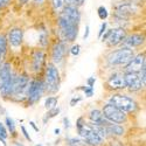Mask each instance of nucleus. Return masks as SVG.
Returning a JSON list of instances; mask_svg holds the SVG:
<instances>
[{
    "label": "nucleus",
    "instance_id": "79ce46f5",
    "mask_svg": "<svg viewBox=\"0 0 146 146\" xmlns=\"http://www.w3.org/2000/svg\"><path fill=\"white\" fill-rule=\"evenodd\" d=\"M29 124L32 125V127H33V129H34V130H35L36 132H39V127H38V126H36V125H35V123H34V121H31V123H29Z\"/></svg>",
    "mask_w": 146,
    "mask_h": 146
},
{
    "label": "nucleus",
    "instance_id": "f704fd0d",
    "mask_svg": "<svg viewBox=\"0 0 146 146\" xmlns=\"http://www.w3.org/2000/svg\"><path fill=\"white\" fill-rule=\"evenodd\" d=\"M84 124V120H83V118L81 117V118H78L77 119V121H76V126H77V129H80L82 125Z\"/></svg>",
    "mask_w": 146,
    "mask_h": 146
},
{
    "label": "nucleus",
    "instance_id": "c85d7f7f",
    "mask_svg": "<svg viewBox=\"0 0 146 146\" xmlns=\"http://www.w3.org/2000/svg\"><path fill=\"white\" fill-rule=\"evenodd\" d=\"M58 112H60V109H58V108H54V109H52V110L48 111V113H47V116H46L44 120H46L47 118H48V119H50V118L55 117V116H56Z\"/></svg>",
    "mask_w": 146,
    "mask_h": 146
},
{
    "label": "nucleus",
    "instance_id": "c03bdc74",
    "mask_svg": "<svg viewBox=\"0 0 146 146\" xmlns=\"http://www.w3.org/2000/svg\"><path fill=\"white\" fill-rule=\"evenodd\" d=\"M58 133H60V130L56 129V130H55V135H58Z\"/></svg>",
    "mask_w": 146,
    "mask_h": 146
},
{
    "label": "nucleus",
    "instance_id": "c9c22d12",
    "mask_svg": "<svg viewBox=\"0 0 146 146\" xmlns=\"http://www.w3.org/2000/svg\"><path fill=\"white\" fill-rule=\"evenodd\" d=\"M8 3H9V0H0V8H3L6 5H8Z\"/></svg>",
    "mask_w": 146,
    "mask_h": 146
},
{
    "label": "nucleus",
    "instance_id": "bb28decb",
    "mask_svg": "<svg viewBox=\"0 0 146 146\" xmlns=\"http://www.w3.org/2000/svg\"><path fill=\"white\" fill-rule=\"evenodd\" d=\"M64 1L68 4V6H74V7H78L81 5H83V3L86 0H64Z\"/></svg>",
    "mask_w": 146,
    "mask_h": 146
},
{
    "label": "nucleus",
    "instance_id": "0eeeda50",
    "mask_svg": "<svg viewBox=\"0 0 146 146\" xmlns=\"http://www.w3.org/2000/svg\"><path fill=\"white\" fill-rule=\"evenodd\" d=\"M44 90V84L42 81H32L27 89V96L31 103H35L40 100V97Z\"/></svg>",
    "mask_w": 146,
    "mask_h": 146
},
{
    "label": "nucleus",
    "instance_id": "6ab92c4d",
    "mask_svg": "<svg viewBox=\"0 0 146 146\" xmlns=\"http://www.w3.org/2000/svg\"><path fill=\"white\" fill-rule=\"evenodd\" d=\"M11 76H12V72H11L9 63H5L4 66L0 67V86H1L5 81H7Z\"/></svg>",
    "mask_w": 146,
    "mask_h": 146
},
{
    "label": "nucleus",
    "instance_id": "412c9836",
    "mask_svg": "<svg viewBox=\"0 0 146 146\" xmlns=\"http://www.w3.org/2000/svg\"><path fill=\"white\" fill-rule=\"evenodd\" d=\"M68 144L69 146H88L86 140L80 139V138H70L68 139Z\"/></svg>",
    "mask_w": 146,
    "mask_h": 146
},
{
    "label": "nucleus",
    "instance_id": "7ed1b4c3",
    "mask_svg": "<svg viewBox=\"0 0 146 146\" xmlns=\"http://www.w3.org/2000/svg\"><path fill=\"white\" fill-rule=\"evenodd\" d=\"M44 84V90L48 92H55L58 90L60 86V74L58 70L54 64H48L46 69V83Z\"/></svg>",
    "mask_w": 146,
    "mask_h": 146
},
{
    "label": "nucleus",
    "instance_id": "4be33fe9",
    "mask_svg": "<svg viewBox=\"0 0 146 146\" xmlns=\"http://www.w3.org/2000/svg\"><path fill=\"white\" fill-rule=\"evenodd\" d=\"M7 49V40L4 35H0V58L4 57Z\"/></svg>",
    "mask_w": 146,
    "mask_h": 146
},
{
    "label": "nucleus",
    "instance_id": "f03ea898",
    "mask_svg": "<svg viewBox=\"0 0 146 146\" xmlns=\"http://www.w3.org/2000/svg\"><path fill=\"white\" fill-rule=\"evenodd\" d=\"M110 104L115 105L117 109H119L120 111L125 112H133L137 110V103L133 101L132 98H130L126 95H120V94H115L110 97Z\"/></svg>",
    "mask_w": 146,
    "mask_h": 146
},
{
    "label": "nucleus",
    "instance_id": "9b49d317",
    "mask_svg": "<svg viewBox=\"0 0 146 146\" xmlns=\"http://www.w3.org/2000/svg\"><path fill=\"white\" fill-rule=\"evenodd\" d=\"M145 66V54H139L137 56H133V58L126 64V72H138Z\"/></svg>",
    "mask_w": 146,
    "mask_h": 146
},
{
    "label": "nucleus",
    "instance_id": "c756f323",
    "mask_svg": "<svg viewBox=\"0 0 146 146\" xmlns=\"http://www.w3.org/2000/svg\"><path fill=\"white\" fill-rule=\"evenodd\" d=\"M81 89L84 91V94H86V96H88V97H91V96H92V94H94L92 88H90V87H82Z\"/></svg>",
    "mask_w": 146,
    "mask_h": 146
},
{
    "label": "nucleus",
    "instance_id": "ddd939ff",
    "mask_svg": "<svg viewBox=\"0 0 146 146\" xmlns=\"http://www.w3.org/2000/svg\"><path fill=\"white\" fill-rule=\"evenodd\" d=\"M108 86L112 88V89H124L125 87V81H124V74H120V72H115L112 74L108 80Z\"/></svg>",
    "mask_w": 146,
    "mask_h": 146
},
{
    "label": "nucleus",
    "instance_id": "aec40b11",
    "mask_svg": "<svg viewBox=\"0 0 146 146\" xmlns=\"http://www.w3.org/2000/svg\"><path fill=\"white\" fill-rule=\"evenodd\" d=\"M89 118H90V120L92 121L94 125H101L102 121L104 120L103 113H102V111H100V110H92V111L90 112V115H89Z\"/></svg>",
    "mask_w": 146,
    "mask_h": 146
},
{
    "label": "nucleus",
    "instance_id": "a19ab883",
    "mask_svg": "<svg viewBox=\"0 0 146 146\" xmlns=\"http://www.w3.org/2000/svg\"><path fill=\"white\" fill-rule=\"evenodd\" d=\"M63 123H64V127L68 129L69 127V119L68 118H63Z\"/></svg>",
    "mask_w": 146,
    "mask_h": 146
},
{
    "label": "nucleus",
    "instance_id": "72a5a7b5",
    "mask_svg": "<svg viewBox=\"0 0 146 146\" xmlns=\"http://www.w3.org/2000/svg\"><path fill=\"white\" fill-rule=\"evenodd\" d=\"M40 39H41V40H40V43H41L42 46H46V44H47V41H46L47 36H46V34H44V33L41 35V38H40Z\"/></svg>",
    "mask_w": 146,
    "mask_h": 146
},
{
    "label": "nucleus",
    "instance_id": "39448f33",
    "mask_svg": "<svg viewBox=\"0 0 146 146\" xmlns=\"http://www.w3.org/2000/svg\"><path fill=\"white\" fill-rule=\"evenodd\" d=\"M58 26H60L61 34H62L63 39L67 42L75 41V39L77 38V34H78V25L69 22L62 18H58Z\"/></svg>",
    "mask_w": 146,
    "mask_h": 146
},
{
    "label": "nucleus",
    "instance_id": "7c9ffc66",
    "mask_svg": "<svg viewBox=\"0 0 146 146\" xmlns=\"http://www.w3.org/2000/svg\"><path fill=\"white\" fill-rule=\"evenodd\" d=\"M80 48H81V47H80V44H76V46H74V47L71 48L70 53H71L72 55H75V56H76V55H78V54H80Z\"/></svg>",
    "mask_w": 146,
    "mask_h": 146
},
{
    "label": "nucleus",
    "instance_id": "cd10ccee",
    "mask_svg": "<svg viewBox=\"0 0 146 146\" xmlns=\"http://www.w3.org/2000/svg\"><path fill=\"white\" fill-rule=\"evenodd\" d=\"M6 124H7V127L8 130L11 131V133H14L15 132V125H14V121L12 120L11 118H6Z\"/></svg>",
    "mask_w": 146,
    "mask_h": 146
},
{
    "label": "nucleus",
    "instance_id": "1a4fd4ad",
    "mask_svg": "<svg viewBox=\"0 0 146 146\" xmlns=\"http://www.w3.org/2000/svg\"><path fill=\"white\" fill-rule=\"evenodd\" d=\"M60 18H62L69 22H72V23H76L78 25V22L81 20V13L77 7H74V6H66L63 7V9L61 11V14H60Z\"/></svg>",
    "mask_w": 146,
    "mask_h": 146
},
{
    "label": "nucleus",
    "instance_id": "4468645a",
    "mask_svg": "<svg viewBox=\"0 0 146 146\" xmlns=\"http://www.w3.org/2000/svg\"><path fill=\"white\" fill-rule=\"evenodd\" d=\"M66 53H67V43H66V41H60L58 43L55 44L54 49H53V54H52L53 61L55 63H60L61 61L63 60Z\"/></svg>",
    "mask_w": 146,
    "mask_h": 146
},
{
    "label": "nucleus",
    "instance_id": "473e14b6",
    "mask_svg": "<svg viewBox=\"0 0 146 146\" xmlns=\"http://www.w3.org/2000/svg\"><path fill=\"white\" fill-rule=\"evenodd\" d=\"M21 130H22V133H23V136H25V138L28 140V141H32V138L29 137V135L27 133V131H26V129L23 127V126H21Z\"/></svg>",
    "mask_w": 146,
    "mask_h": 146
},
{
    "label": "nucleus",
    "instance_id": "20e7f679",
    "mask_svg": "<svg viewBox=\"0 0 146 146\" xmlns=\"http://www.w3.org/2000/svg\"><path fill=\"white\" fill-rule=\"evenodd\" d=\"M80 136L83 138V140H86L89 146H100L103 141V139L97 135L96 131L94 130L92 125L84 123L80 129H77Z\"/></svg>",
    "mask_w": 146,
    "mask_h": 146
},
{
    "label": "nucleus",
    "instance_id": "a211bd4d",
    "mask_svg": "<svg viewBox=\"0 0 146 146\" xmlns=\"http://www.w3.org/2000/svg\"><path fill=\"white\" fill-rule=\"evenodd\" d=\"M44 64V54L41 50H36L33 55V68L35 71H40Z\"/></svg>",
    "mask_w": 146,
    "mask_h": 146
},
{
    "label": "nucleus",
    "instance_id": "dca6fc26",
    "mask_svg": "<svg viewBox=\"0 0 146 146\" xmlns=\"http://www.w3.org/2000/svg\"><path fill=\"white\" fill-rule=\"evenodd\" d=\"M22 38H23V33L19 28L12 29L8 34V41L12 46H14V47H19L22 43Z\"/></svg>",
    "mask_w": 146,
    "mask_h": 146
},
{
    "label": "nucleus",
    "instance_id": "9d476101",
    "mask_svg": "<svg viewBox=\"0 0 146 146\" xmlns=\"http://www.w3.org/2000/svg\"><path fill=\"white\" fill-rule=\"evenodd\" d=\"M29 86V80L26 75L17 76L13 78V84H12V95H22Z\"/></svg>",
    "mask_w": 146,
    "mask_h": 146
},
{
    "label": "nucleus",
    "instance_id": "5701e85b",
    "mask_svg": "<svg viewBox=\"0 0 146 146\" xmlns=\"http://www.w3.org/2000/svg\"><path fill=\"white\" fill-rule=\"evenodd\" d=\"M56 104H57L56 97H48L44 102V106H46V109H48V110H52V109L56 108Z\"/></svg>",
    "mask_w": 146,
    "mask_h": 146
},
{
    "label": "nucleus",
    "instance_id": "58836bf2",
    "mask_svg": "<svg viewBox=\"0 0 146 146\" xmlns=\"http://www.w3.org/2000/svg\"><path fill=\"white\" fill-rule=\"evenodd\" d=\"M110 33H111V29H109V31L106 32V34L103 36V41H106V40L109 39V36H110Z\"/></svg>",
    "mask_w": 146,
    "mask_h": 146
},
{
    "label": "nucleus",
    "instance_id": "f257e3e1",
    "mask_svg": "<svg viewBox=\"0 0 146 146\" xmlns=\"http://www.w3.org/2000/svg\"><path fill=\"white\" fill-rule=\"evenodd\" d=\"M133 56H135V53L131 48L124 47L109 54L108 62L110 66H126L133 58Z\"/></svg>",
    "mask_w": 146,
    "mask_h": 146
},
{
    "label": "nucleus",
    "instance_id": "a878e982",
    "mask_svg": "<svg viewBox=\"0 0 146 146\" xmlns=\"http://www.w3.org/2000/svg\"><path fill=\"white\" fill-rule=\"evenodd\" d=\"M97 13H98V17H100L101 20H105L108 18V11L104 6H101L98 8V11H97Z\"/></svg>",
    "mask_w": 146,
    "mask_h": 146
},
{
    "label": "nucleus",
    "instance_id": "2eb2a0df",
    "mask_svg": "<svg viewBox=\"0 0 146 146\" xmlns=\"http://www.w3.org/2000/svg\"><path fill=\"white\" fill-rule=\"evenodd\" d=\"M101 125H103L105 127L108 135H115V136H123L124 135V127L123 126H120L118 124L110 123V121H108L105 118L102 121Z\"/></svg>",
    "mask_w": 146,
    "mask_h": 146
},
{
    "label": "nucleus",
    "instance_id": "f3484780",
    "mask_svg": "<svg viewBox=\"0 0 146 146\" xmlns=\"http://www.w3.org/2000/svg\"><path fill=\"white\" fill-rule=\"evenodd\" d=\"M144 41H145V38L143 35H139V34H132V35L129 36V38H125V40H124L127 48L138 47V46L143 44Z\"/></svg>",
    "mask_w": 146,
    "mask_h": 146
},
{
    "label": "nucleus",
    "instance_id": "37998d69",
    "mask_svg": "<svg viewBox=\"0 0 146 146\" xmlns=\"http://www.w3.org/2000/svg\"><path fill=\"white\" fill-rule=\"evenodd\" d=\"M34 1H35L36 4H41V3L43 1V0H34Z\"/></svg>",
    "mask_w": 146,
    "mask_h": 146
},
{
    "label": "nucleus",
    "instance_id": "e433bc0d",
    "mask_svg": "<svg viewBox=\"0 0 146 146\" xmlns=\"http://www.w3.org/2000/svg\"><path fill=\"white\" fill-rule=\"evenodd\" d=\"M95 77H91V78H89L88 80V87H90V88H92V86H94V83H95Z\"/></svg>",
    "mask_w": 146,
    "mask_h": 146
},
{
    "label": "nucleus",
    "instance_id": "393cba45",
    "mask_svg": "<svg viewBox=\"0 0 146 146\" xmlns=\"http://www.w3.org/2000/svg\"><path fill=\"white\" fill-rule=\"evenodd\" d=\"M66 5V1L64 0H53V6H54V9L56 12H61L63 9Z\"/></svg>",
    "mask_w": 146,
    "mask_h": 146
},
{
    "label": "nucleus",
    "instance_id": "4c0bfd02",
    "mask_svg": "<svg viewBox=\"0 0 146 146\" xmlns=\"http://www.w3.org/2000/svg\"><path fill=\"white\" fill-rule=\"evenodd\" d=\"M80 101H81V98H72L71 102H70V105L71 106H75V104H77Z\"/></svg>",
    "mask_w": 146,
    "mask_h": 146
},
{
    "label": "nucleus",
    "instance_id": "ea45409f",
    "mask_svg": "<svg viewBox=\"0 0 146 146\" xmlns=\"http://www.w3.org/2000/svg\"><path fill=\"white\" fill-rule=\"evenodd\" d=\"M89 26H87V28H86V33H84V36H83V38H84V40H86V39H88V36H89Z\"/></svg>",
    "mask_w": 146,
    "mask_h": 146
},
{
    "label": "nucleus",
    "instance_id": "2f4dec72",
    "mask_svg": "<svg viewBox=\"0 0 146 146\" xmlns=\"http://www.w3.org/2000/svg\"><path fill=\"white\" fill-rule=\"evenodd\" d=\"M105 31H106V22H103L102 26H101V29H100V33H98V38H101Z\"/></svg>",
    "mask_w": 146,
    "mask_h": 146
},
{
    "label": "nucleus",
    "instance_id": "f8f14e48",
    "mask_svg": "<svg viewBox=\"0 0 146 146\" xmlns=\"http://www.w3.org/2000/svg\"><path fill=\"white\" fill-rule=\"evenodd\" d=\"M125 38H126L125 29H123V28H115V29H111L110 36H109V39L106 41H108L109 46L113 47V46H117V44L121 43L125 40Z\"/></svg>",
    "mask_w": 146,
    "mask_h": 146
},
{
    "label": "nucleus",
    "instance_id": "423d86ee",
    "mask_svg": "<svg viewBox=\"0 0 146 146\" xmlns=\"http://www.w3.org/2000/svg\"><path fill=\"white\" fill-rule=\"evenodd\" d=\"M102 113H103V117L105 119H108L110 123L121 124V123H124V121H126V115L110 103L104 105Z\"/></svg>",
    "mask_w": 146,
    "mask_h": 146
},
{
    "label": "nucleus",
    "instance_id": "b1692460",
    "mask_svg": "<svg viewBox=\"0 0 146 146\" xmlns=\"http://www.w3.org/2000/svg\"><path fill=\"white\" fill-rule=\"evenodd\" d=\"M6 138H7V130L3 123H0V141L4 145H6Z\"/></svg>",
    "mask_w": 146,
    "mask_h": 146
},
{
    "label": "nucleus",
    "instance_id": "6e6552de",
    "mask_svg": "<svg viewBox=\"0 0 146 146\" xmlns=\"http://www.w3.org/2000/svg\"><path fill=\"white\" fill-rule=\"evenodd\" d=\"M124 81H125V87H127L130 91H138L144 87L140 75L137 74V72H125Z\"/></svg>",
    "mask_w": 146,
    "mask_h": 146
}]
</instances>
